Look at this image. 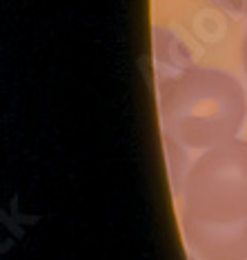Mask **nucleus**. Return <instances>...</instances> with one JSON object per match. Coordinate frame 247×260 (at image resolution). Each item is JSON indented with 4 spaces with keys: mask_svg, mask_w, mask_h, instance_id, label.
<instances>
[{
    "mask_svg": "<svg viewBox=\"0 0 247 260\" xmlns=\"http://www.w3.org/2000/svg\"><path fill=\"white\" fill-rule=\"evenodd\" d=\"M183 232L205 260H247V143L211 147L192 165Z\"/></svg>",
    "mask_w": 247,
    "mask_h": 260,
    "instance_id": "obj_1",
    "label": "nucleus"
},
{
    "mask_svg": "<svg viewBox=\"0 0 247 260\" xmlns=\"http://www.w3.org/2000/svg\"><path fill=\"white\" fill-rule=\"evenodd\" d=\"M161 111L176 143L207 151L236 138L247 100L232 76L216 69H187L165 82Z\"/></svg>",
    "mask_w": 247,
    "mask_h": 260,
    "instance_id": "obj_2",
    "label": "nucleus"
},
{
    "mask_svg": "<svg viewBox=\"0 0 247 260\" xmlns=\"http://www.w3.org/2000/svg\"><path fill=\"white\" fill-rule=\"evenodd\" d=\"M221 7H225L229 11H236V14H247V0H216Z\"/></svg>",
    "mask_w": 247,
    "mask_h": 260,
    "instance_id": "obj_3",
    "label": "nucleus"
},
{
    "mask_svg": "<svg viewBox=\"0 0 247 260\" xmlns=\"http://www.w3.org/2000/svg\"><path fill=\"white\" fill-rule=\"evenodd\" d=\"M243 58H245V69H247V36H245V43H243Z\"/></svg>",
    "mask_w": 247,
    "mask_h": 260,
    "instance_id": "obj_4",
    "label": "nucleus"
}]
</instances>
